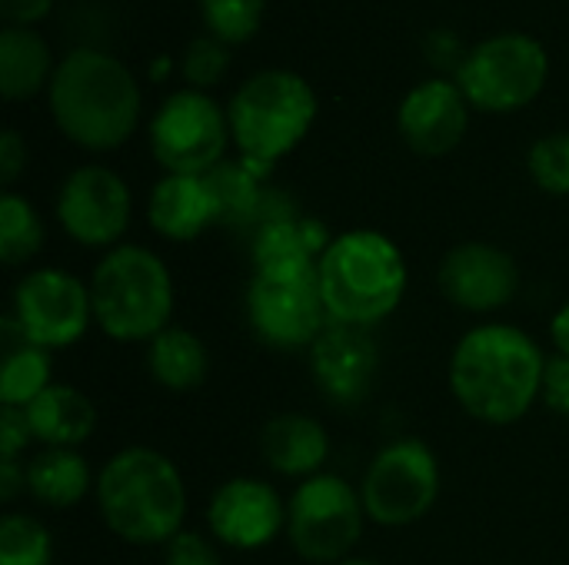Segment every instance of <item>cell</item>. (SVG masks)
Instances as JSON below:
<instances>
[{
    "label": "cell",
    "instance_id": "obj_35",
    "mask_svg": "<svg viewBox=\"0 0 569 565\" xmlns=\"http://www.w3.org/2000/svg\"><path fill=\"white\" fill-rule=\"evenodd\" d=\"M27 170V143L17 130H3L0 137V183L10 190Z\"/></svg>",
    "mask_w": 569,
    "mask_h": 565
},
{
    "label": "cell",
    "instance_id": "obj_31",
    "mask_svg": "<svg viewBox=\"0 0 569 565\" xmlns=\"http://www.w3.org/2000/svg\"><path fill=\"white\" fill-rule=\"evenodd\" d=\"M227 67H230V47L210 33L190 40L183 50V60H180V73L193 90H207V87L220 83L227 77Z\"/></svg>",
    "mask_w": 569,
    "mask_h": 565
},
{
    "label": "cell",
    "instance_id": "obj_6",
    "mask_svg": "<svg viewBox=\"0 0 569 565\" xmlns=\"http://www.w3.org/2000/svg\"><path fill=\"white\" fill-rule=\"evenodd\" d=\"M87 286L93 323L117 343H150L170 326L173 280L147 246L120 243L107 250Z\"/></svg>",
    "mask_w": 569,
    "mask_h": 565
},
{
    "label": "cell",
    "instance_id": "obj_3",
    "mask_svg": "<svg viewBox=\"0 0 569 565\" xmlns=\"http://www.w3.org/2000/svg\"><path fill=\"white\" fill-rule=\"evenodd\" d=\"M93 496L107 529L130 546H167L183 533L187 483L160 450H120L100 470Z\"/></svg>",
    "mask_w": 569,
    "mask_h": 565
},
{
    "label": "cell",
    "instance_id": "obj_11",
    "mask_svg": "<svg viewBox=\"0 0 569 565\" xmlns=\"http://www.w3.org/2000/svg\"><path fill=\"white\" fill-rule=\"evenodd\" d=\"M247 320L253 336L270 350H310L330 326L317 270L253 273L247 290Z\"/></svg>",
    "mask_w": 569,
    "mask_h": 565
},
{
    "label": "cell",
    "instance_id": "obj_36",
    "mask_svg": "<svg viewBox=\"0 0 569 565\" xmlns=\"http://www.w3.org/2000/svg\"><path fill=\"white\" fill-rule=\"evenodd\" d=\"M423 50H427V60L430 63H437V67H443V70H450L453 67V73L460 70V63H463V50H460V40H457V33H450V30H433L427 40H423Z\"/></svg>",
    "mask_w": 569,
    "mask_h": 565
},
{
    "label": "cell",
    "instance_id": "obj_29",
    "mask_svg": "<svg viewBox=\"0 0 569 565\" xmlns=\"http://www.w3.org/2000/svg\"><path fill=\"white\" fill-rule=\"evenodd\" d=\"M267 0H200V20L210 37L227 47L247 43L263 23Z\"/></svg>",
    "mask_w": 569,
    "mask_h": 565
},
{
    "label": "cell",
    "instance_id": "obj_10",
    "mask_svg": "<svg viewBox=\"0 0 569 565\" xmlns=\"http://www.w3.org/2000/svg\"><path fill=\"white\" fill-rule=\"evenodd\" d=\"M440 496V463L420 440H397L383 446L360 486L367 519L387 529L420 523Z\"/></svg>",
    "mask_w": 569,
    "mask_h": 565
},
{
    "label": "cell",
    "instance_id": "obj_15",
    "mask_svg": "<svg viewBox=\"0 0 569 565\" xmlns=\"http://www.w3.org/2000/svg\"><path fill=\"white\" fill-rule=\"evenodd\" d=\"M470 127V103L457 80L430 77L417 83L397 110V130L403 143L420 157L453 153Z\"/></svg>",
    "mask_w": 569,
    "mask_h": 565
},
{
    "label": "cell",
    "instance_id": "obj_17",
    "mask_svg": "<svg viewBox=\"0 0 569 565\" xmlns=\"http://www.w3.org/2000/svg\"><path fill=\"white\" fill-rule=\"evenodd\" d=\"M307 353H310L313 383L330 403L357 406L373 390L380 370V350L367 330L330 323Z\"/></svg>",
    "mask_w": 569,
    "mask_h": 565
},
{
    "label": "cell",
    "instance_id": "obj_34",
    "mask_svg": "<svg viewBox=\"0 0 569 565\" xmlns=\"http://www.w3.org/2000/svg\"><path fill=\"white\" fill-rule=\"evenodd\" d=\"M540 396H543V403H547L553 413H560V416H567L569 420V360L567 356H557V360H550V363H547Z\"/></svg>",
    "mask_w": 569,
    "mask_h": 565
},
{
    "label": "cell",
    "instance_id": "obj_33",
    "mask_svg": "<svg viewBox=\"0 0 569 565\" xmlns=\"http://www.w3.org/2000/svg\"><path fill=\"white\" fill-rule=\"evenodd\" d=\"M33 443V430L23 410L3 406L0 413V460H17Z\"/></svg>",
    "mask_w": 569,
    "mask_h": 565
},
{
    "label": "cell",
    "instance_id": "obj_7",
    "mask_svg": "<svg viewBox=\"0 0 569 565\" xmlns=\"http://www.w3.org/2000/svg\"><path fill=\"white\" fill-rule=\"evenodd\" d=\"M550 77L547 47L520 30H503L467 50L453 73L467 103L483 113H513L530 107Z\"/></svg>",
    "mask_w": 569,
    "mask_h": 565
},
{
    "label": "cell",
    "instance_id": "obj_5",
    "mask_svg": "<svg viewBox=\"0 0 569 565\" xmlns=\"http://www.w3.org/2000/svg\"><path fill=\"white\" fill-rule=\"evenodd\" d=\"M230 137L260 176L303 143L317 120V93L293 70H260L247 77L227 103Z\"/></svg>",
    "mask_w": 569,
    "mask_h": 565
},
{
    "label": "cell",
    "instance_id": "obj_12",
    "mask_svg": "<svg viewBox=\"0 0 569 565\" xmlns=\"http://www.w3.org/2000/svg\"><path fill=\"white\" fill-rule=\"evenodd\" d=\"M90 323H93L90 286L67 270L43 266L27 273L13 286V316L7 326L20 340L47 353L73 346Z\"/></svg>",
    "mask_w": 569,
    "mask_h": 565
},
{
    "label": "cell",
    "instance_id": "obj_21",
    "mask_svg": "<svg viewBox=\"0 0 569 565\" xmlns=\"http://www.w3.org/2000/svg\"><path fill=\"white\" fill-rule=\"evenodd\" d=\"M33 440L53 450H77L80 443H87L93 436L97 426V410L93 403L73 390V386H47L27 410Z\"/></svg>",
    "mask_w": 569,
    "mask_h": 565
},
{
    "label": "cell",
    "instance_id": "obj_37",
    "mask_svg": "<svg viewBox=\"0 0 569 565\" xmlns=\"http://www.w3.org/2000/svg\"><path fill=\"white\" fill-rule=\"evenodd\" d=\"M53 10V0H0L3 27H33Z\"/></svg>",
    "mask_w": 569,
    "mask_h": 565
},
{
    "label": "cell",
    "instance_id": "obj_20",
    "mask_svg": "<svg viewBox=\"0 0 569 565\" xmlns=\"http://www.w3.org/2000/svg\"><path fill=\"white\" fill-rule=\"evenodd\" d=\"M260 450H263V460L273 473L310 480L327 463L330 440L317 420H310L303 413H283L263 426Z\"/></svg>",
    "mask_w": 569,
    "mask_h": 565
},
{
    "label": "cell",
    "instance_id": "obj_18",
    "mask_svg": "<svg viewBox=\"0 0 569 565\" xmlns=\"http://www.w3.org/2000/svg\"><path fill=\"white\" fill-rule=\"evenodd\" d=\"M330 246L327 230L303 213H290L263 223L250 233L253 273H303L317 270L323 250Z\"/></svg>",
    "mask_w": 569,
    "mask_h": 565
},
{
    "label": "cell",
    "instance_id": "obj_9",
    "mask_svg": "<svg viewBox=\"0 0 569 565\" xmlns=\"http://www.w3.org/2000/svg\"><path fill=\"white\" fill-rule=\"evenodd\" d=\"M150 153L167 173L200 176L223 163V150L233 140L227 110L207 93L183 87L170 93L150 117Z\"/></svg>",
    "mask_w": 569,
    "mask_h": 565
},
{
    "label": "cell",
    "instance_id": "obj_2",
    "mask_svg": "<svg viewBox=\"0 0 569 565\" xmlns=\"http://www.w3.org/2000/svg\"><path fill=\"white\" fill-rule=\"evenodd\" d=\"M547 360L533 336L507 323L470 330L450 360V390L480 423L510 426L530 413L543 390Z\"/></svg>",
    "mask_w": 569,
    "mask_h": 565
},
{
    "label": "cell",
    "instance_id": "obj_25",
    "mask_svg": "<svg viewBox=\"0 0 569 565\" xmlns=\"http://www.w3.org/2000/svg\"><path fill=\"white\" fill-rule=\"evenodd\" d=\"M147 370L160 386H167L173 393H187L207 380L210 356L197 333L167 326L160 336H153L147 343Z\"/></svg>",
    "mask_w": 569,
    "mask_h": 565
},
{
    "label": "cell",
    "instance_id": "obj_23",
    "mask_svg": "<svg viewBox=\"0 0 569 565\" xmlns=\"http://www.w3.org/2000/svg\"><path fill=\"white\" fill-rule=\"evenodd\" d=\"M267 176H260L247 160H223L213 170L203 173V183L210 190L213 210H217V226L250 233L257 223V213L267 196Z\"/></svg>",
    "mask_w": 569,
    "mask_h": 565
},
{
    "label": "cell",
    "instance_id": "obj_22",
    "mask_svg": "<svg viewBox=\"0 0 569 565\" xmlns=\"http://www.w3.org/2000/svg\"><path fill=\"white\" fill-rule=\"evenodd\" d=\"M53 57L47 40L33 27H3L0 30V90L10 103L37 97L50 87Z\"/></svg>",
    "mask_w": 569,
    "mask_h": 565
},
{
    "label": "cell",
    "instance_id": "obj_32",
    "mask_svg": "<svg viewBox=\"0 0 569 565\" xmlns=\"http://www.w3.org/2000/svg\"><path fill=\"white\" fill-rule=\"evenodd\" d=\"M167 565H223L217 549L200 536L183 529L180 536H173L167 543Z\"/></svg>",
    "mask_w": 569,
    "mask_h": 565
},
{
    "label": "cell",
    "instance_id": "obj_1",
    "mask_svg": "<svg viewBox=\"0 0 569 565\" xmlns=\"http://www.w3.org/2000/svg\"><path fill=\"white\" fill-rule=\"evenodd\" d=\"M47 107L70 143L107 153L123 147L137 130L140 83L110 50L73 47L50 77Z\"/></svg>",
    "mask_w": 569,
    "mask_h": 565
},
{
    "label": "cell",
    "instance_id": "obj_40",
    "mask_svg": "<svg viewBox=\"0 0 569 565\" xmlns=\"http://www.w3.org/2000/svg\"><path fill=\"white\" fill-rule=\"evenodd\" d=\"M337 565H383V563H377V559H343V563H337Z\"/></svg>",
    "mask_w": 569,
    "mask_h": 565
},
{
    "label": "cell",
    "instance_id": "obj_30",
    "mask_svg": "<svg viewBox=\"0 0 569 565\" xmlns=\"http://www.w3.org/2000/svg\"><path fill=\"white\" fill-rule=\"evenodd\" d=\"M527 167L540 190L569 196V130L540 137L527 153Z\"/></svg>",
    "mask_w": 569,
    "mask_h": 565
},
{
    "label": "cell",
    "instance_id": "obj_28",
    "mask_svg": "<svg viewBox=\"0 0 569 565\" xmlns=\"http://www.w3.org/2000/svg\"><path fill=\"white\" fill-rule=\"evenodd\" d=\"M53 543L43 523L27 513H7L0 519V565H50Z\"/></svg>",
    "mask_w": 569,
    "mask_h": 565
},
{
    "label": "cell",
    "instance_id": "obj_27",
    "mask_svg": "<svg viewBox=\"0 0 569 565\" xmlns=\"http://www.w3.org/2000/svg\"><path fill=\"white\" fill-rule=\"evenodd\" d=\"M43 246V220L33 203L13 190L0 196V260L7 266H20L33 260Z\"/></svg>",
    "mask_w": 569,
    "mask_h": 565
},
{
    "label": "cell",
    "instance_id": "obj_13",
    "mask_svg": "<svg viewBox=\"0 0 569 565\" xmlns=\"http://www.w3.org/2000/svg\"><path fill=\"white\" fill-rule=\"evenodd\" d=\"M130 186L107 167H77L57 193V220L63 233L90 250L120 246L130 226Z\"/></svg>",
    "mask_w": 569,
    "mask_h": 565
},
{
    "label": "cell",
    "instance_id": "obj_39",
    "mask_svg": "<svg viewBox=\"0 0 569 565\" xmlns=\"http://www.w3.org/2000/svg\"><path fill=\"white\" fill-rule=\"evenodd\" d=\"M550 336H553V343H557V350H560V356H567L569 360V303L553 316V323H550Z\"/></svg>",
    "mask_w": 569,
    "mask_h": 565
},
{
    "label": "cell",
    "instance_id": "obj_14",
    "mask_svg": "<svg viewBox=\"0 0 569 565\" xmlns=\"http://www.w3.org/2000/svg\"><path fill=\"white\" fill-rule=\"evenodd\" d=\"M437 280H440L443 296L467 313L503 310L507 303H513L520 290L517 260L507 250L493 243H480V240L453 246L443 256Z\"/></svg>",
    "mask_w": 569,
    "mask_h": 565
},
{
    "label": "cell",
    "instance_id": "obj_16",
    "mask_svg": "<svg viewBox=\"0 0 569 565\" xmlns=\"http://www.w3.org/2000/svg\"><path fill=\"white\" fill-rule=\"evenodd\" d=\"M210 533L230 549H263L287 529V506L263 480H230L207 506Z\"/></svg>",
    "mask_w": 569,
    "mask_h": 565
},
{
    "label": "cell",
    "instance_id": "obj_38",
    "mask_svg": "<svg viewBox=\"0 0 569 565\" xmlns=\"http://www.w3.org/2000/svg\"><path fill=\"white\" fill-rule=\"evenodd\" d=\"M20 493H27V470L17 460H0V500L13 503Z\"/></svg>",
    "mask_w": 569,
    "mask_h": 565
},
{
    "label": "cell",
    "instance_id": "obj_4",
    "mask_svg": "<svg viewBox=\"0 0 569 565\" xmlns=\"http://www.w3.org/2000/svg\"><path fill=\"white\" fill-rule=\"evenodd\" d=\"M330 323L370 330L383 323L407 293V260L377 230H350L330 240L317 266Z\"/></svg>",
    "mask_w": 569,
    "mask_h": 565
},
{
    "label": "cell",
    "instance_id": "obj_8",
    "mask_svg": "<svg viewBox=\"0 0 569 565\" xmlns=\"http://www.w3.org/2000/svg\"><path fill=\"white\" fill-rule=\"evenodd\" d=\"M363 500L340 476L317 473L303 480L287 503V539L300 559L337 565L350 559L363 536Z\"/></svg>",
    "mask_w": 569,
    "mask_h": 565
},
{
    "label": "cell",
    "instance_id": "obj_24",
    "mask_svg": "<svg viewBox=\"0 0 569 565\" xmlns=\"http://www.w3.org/2000/svg\"><path fill=\"white\" fill-rule=\"evenodd\" d=\"M23 470H27V493L50 509L77 506L97 483L90 480V466L77 450L43 446Z\"/></svg>",
    "mask_w": 569,
    "mask_h": 565
},
{
    "label": "cell",
    "instance_id": "obj_26",
    "mask_svg": "<svg viewBox=\"0 0 569 565\" xmlns=\"http://www.w3.org/2000/svg\"><path fill=\"white\" fill-rule=\"evenodd\" d=\"M50 383V353L20 340L7 350L0 373V403L13 410H27Z\"/></svg>",
    "mask_w": 569,
    "mask_h": 565
},
{
    "label": "cell",
    "instance_id": "obj_19",
    "mask_svg": "<svg viewBox=\"0 0 569 565\" xmlns=\"http://www.w3.org/2000/svg\"><path fill=\"white\" fill-rule=\"evenodd\" d=\"M147 220L153 233L173 243H190L203 236L210 226H217V210L210 200V190L200 176L167 173L147 200Z\"/></svg>",
    "mask_w": 569,
    "mask_h": 565
}]
</instances>
